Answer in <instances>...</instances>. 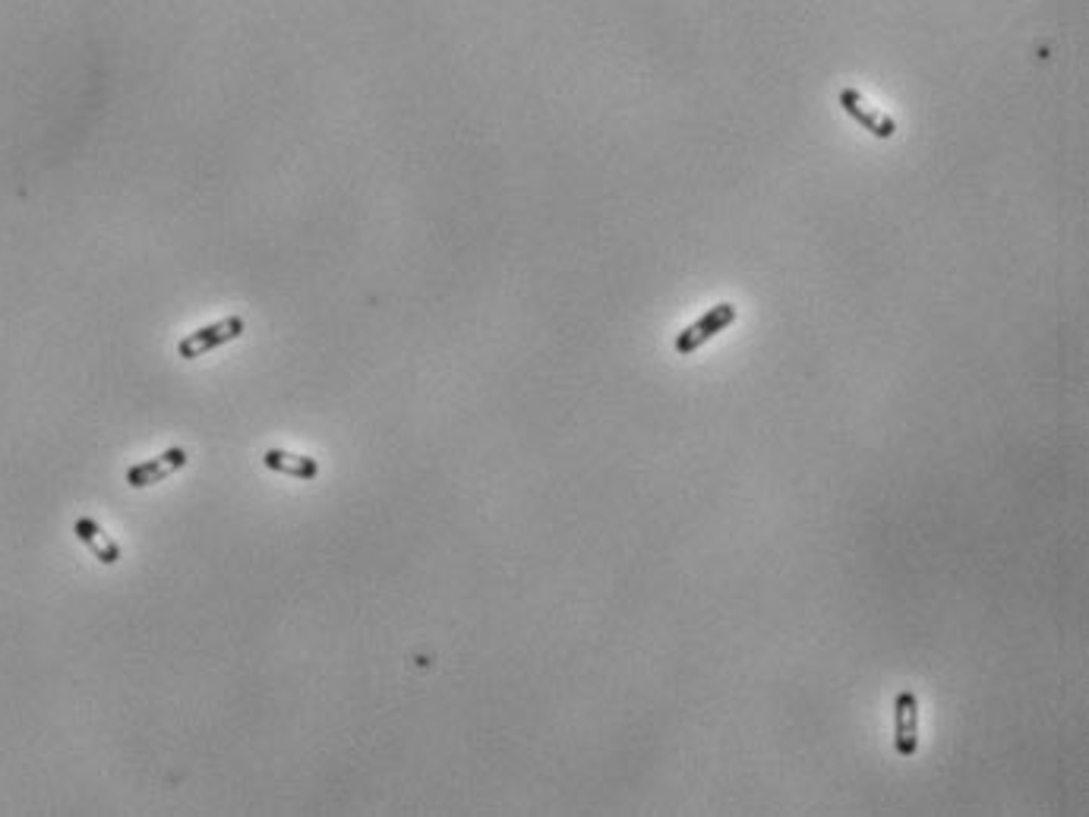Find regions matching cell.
<instances>
[{"instance_id":"obj_1","label":"cell","mask_w":1089,"mask_h":817,"mask_svg":"<svg viewBox=\"0 0 1089 817\" xmlns=\"http://www.w3.org/2000/svg\"><path fill=\"white\" fill-rule=\"evenodd\" d=\"M243 328H247V323H243L240 316H225V319H218V323H209V326L196 328V331H189V335L181 338L177 357L196 360V357H203V353H209V350L221 348V345H228V341L240 338Z\"/></svg>"},{"instance_id":"obj_4","label":"cell","mask_w":1089,"mask_h":817,"mask_svg":"<svg viewBox=\"0 0 1089 817\" xmlns=\"http://www.w3.org/2000/svg\"><path fill=\"white\" fill-rule=\"evenodd\" d=\"M187 461H189L187 448H167L162 455H155V458H149V461H140V465L130 467V470H127V483H130L133 490L155 487V483H162L165 477L177 473L181 467H187Z\"/></svg>"},{"instance_id":"obj_2","label":"cell","mask_w":1089,"mask_h":817,"mask_svg":"<svg viewBox=\"0 0 1089 817\" xmlns=\"http://www.w3.org/2000/svg\"><path fill=\"white\" fill-rule=\"evenodd\" d=\"M736 323V306L733 304H717V306H710L708 313L695 323V326H688L686 331H679L676 335V341H673V348L679 350L683 357L686 353H691V350H698L708 338H714V335H720L723 328L727 326H733Z\"/></svg>"},{"instance_id":"obj_5","label":"cell","mask_w":1089,"mask_h":817,"mask_svg":"<svg viewBox=\"0 0 1089 817\" xmlns=\"http://www.w3.org/2000/svg\"><path fill=\"white\" fill-rule=\"evenodd\" d=\"M73 534L79 537V543L92 553L95 559L101 562V565H118L120 562V546H118V540H111L101 527H98V521H92V518H76V524H73Z\"/></svg>"},{"instance_id":"obj_3","label":"cell","mask_w":1089,"mask_h":817,"mask_svg":"<svg viewBox=\"0 0 1089 817\" xmlns=\"http://www.w3.org/2000/svg\"><path fill=\"white\" fill-rule=\"evenodd\" d=\"M894 748L900 758H913L919 751V698L910 688H903L894 700Z\"/></svg>"},{"instance_id":"obj_6","label":"cell","mask_w":1089,"mask_h":817,"mask_svg":"<svg viewBox=\"0 0 1089 817\" xmlns=\"http://www.w3.org/2000/svg\"><path fill=\"white\" fill-rule=\"evenodd\" d=\"M262 465L275 473H284V477H294V480H316L319 477V461L309 458V455H291V451H279V448H269L262 455Z\"/></svg>"},{"instance_id":"obj_7","label":"cell","mask_w":1089,"mask_h":817,"mask_svg":"<svg viewBox=\"0 0 1089 817\" xmlns=\"http://www.w3.org/2000/svg\"><path fill=\"white\" fill-rule=\"evenodd\" d=\"M840 101H843V108H847V115L850 117H856L869 133H875L878 140H887V137H894V120L891 117H884V115H875V111H869L865 105H862V98L859 95L852 92V89H843L840 92Z\"/></svg>"}]
</instances>
